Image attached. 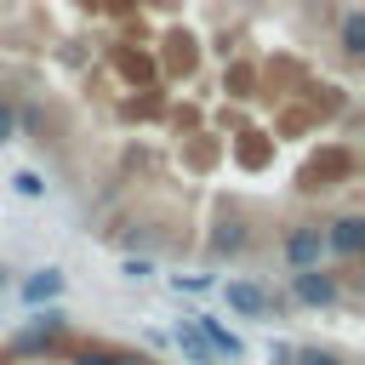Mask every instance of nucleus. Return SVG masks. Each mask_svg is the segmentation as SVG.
Returning <instances> with one entry per match:
<instances>
[{"mask_svg": "<svg viewBox=\"0 0 365 365\" xmlns=\"http://www.w3.org/2000/svg\"><path fill=\"white\" fill-rule=\"evenodd\" d=\"M0 143L171 257L302 245L359 188L354 0H0Z\"/></svg>", "mask_w": 365, "mask_h": 365, "instance_id": "nucleus-1", "label": "nucleus"}]
</instances>
